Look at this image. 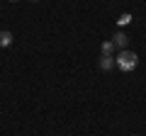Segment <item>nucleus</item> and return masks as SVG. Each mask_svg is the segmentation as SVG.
Instances as JSON below:
<instances>
[{
  "label": "nucleus",
  "instance_id": "nucleus-1",
  "mask_svg": "<svg viewBox=\"0 0 146 136\" xmlns=\"http://www.w3.org/2000/svg\"><path fill=\"white\" fill-rule=\"evenodd\" d=\"M115 63H117V68H119V71L129 73V71H134V68L139 66V56H136L134 51H129V49H124V51H119V53H117Z\"/></svg>",
  "mask_w": 146,
  "mask_h": 136
},
{
  "label": "nucleus",
  "instance_id": "nucleus-2",
  "mask_svg": "<svg viewBox=\"0 0 146 136\" xmlns=\"http://www.w3.org/2000/svg\"><path fill=\"white\" fill-rule=\"evenodd\" d=\"M112 44H115V49H122V51H124L127 44H129V37H127L124 32H117L115 37H112Z\"/></svg>",
  "mask_w": 146,
  "mask_h": 136
},
{
  "label": "nucleus",
  "instance_id": "nucleus-3",
  "mask_svg": "<svg viewBox=\"0 0 146 136\" xmlns=\"http://www.w3.org/2000/svg\"><path fill=\"white\" fill-rule=\"evenodd\" d=\"M12 39H15V37H12V32L3 29V32H0V49H7L12 44Z\"/></svg>",
  "mask_w": 146,
  "mask_h": 136
},
{
  "label": "nucleus",
  "instance_id": "nucleus-4",
  "mask_svg": "<svg viewBox=\"0 0 146 136\" xmlns=\"http://www.w3.org/2000/svg\"><path fill=\"white\" fill-rule=\"evenodd\" d=\"M112 66H115V58L112 56H100V68H102V71H112Z\"/></svg>",
  "mask_w": 146,
  "mask_h": 136
},
{
  "label": "nucleus",
  "instance_id": "nucleus-5",
  "mask_svg": "<svg viewBox=\"0 0 146 136\" xmlns=\"http://www.w3.org/2000/svg\"><path fill=\"white\" fill-rule=\"evenodd\" d=\"M131 20H134V17H131L129 12H122L119 20H117V24H119V27H127V24H131Z\"/></svg>",
  "mask_w": 146,
  "mask_h": 136
},
{
  "label": "nucleus",
  "instance_id": "nucleus-6",
  "mask_svg": "<svg viewBox=\"0 0 146 136\" xmlns=\"http://www.w3.org/2000/svg\"><path fill=\"white\" fill-rule=\"evenodd\" d=\"M102 53L105 56H112V53H115V44L112 42H102Z\"/></svg>",
  "mask_w": 146,
  "mask_h": 136
},
{
  "label": "nucleus",
  "instance_id": "nucleus-7",
  "mask_svg": "<svg viewBox=\"0 0 146 136\" xmlns=\"http://www.w3.org/2000/svg\"><path fill=\"white\" fill-rule=\"evenodd\" d=\"M10 3H17V0H10Z\"/></svg>",
  "mask_w": 146,
  "mask_h": 136
},
{
  "label": "nucleus",
  "instance_id": "nucleus-8",
  "mask_svg": "<svg viewBox=\"0 0 146 136\" xmlns=\"http://www.w3.org/2000/svg\"><path fill=\"white\" fill-rule=\"evenodd\" d=\"M32 3H36V0H32Z\"/></svg>",
  "mask_w": 146,
  "mask_h": 136
}]
</instances>
